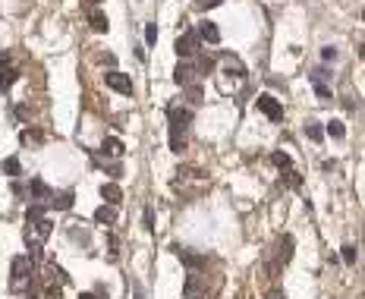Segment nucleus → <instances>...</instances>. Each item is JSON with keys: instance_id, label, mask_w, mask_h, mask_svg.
<instances>
[{"instance_id": "obj_1", "label": "nucleus", "mask_w": 365, "mask_h": 299, "mask_svg": "<svg viewBox=\"0 0 365 299\" xmlns=\"http://www.w3.org/2000/svg\"><path fill=\"white\" fill-rule=\"evenodd\" d=\"M167 123H170V151L180 154L186 148V129H189V123H192V111L189 107H170Z\"/></svg>"}, {"instance_id": "obj_2", "label": "nucleus", "mask_w": 365, "mask_h": 299, "mask_svg": "<svg viewBox=\"0 0 365 299\" xmlns=\"http://www.w3.org/2000/svg\"><path fill=\"white\" fill-rule=\"evenodd\" d=\"M51 230H54V224H51L48 218L26 221V246H29V252H41V246L48 243Z\"/></svg>"}, {"instance_id": "obj_3", "label": "nucleus", "mask_w": 365, "mask_h": 299, "mask_svg": "<svg viewBox=\"0 0 365 299\" xmlns=\"http://www.w3.org/2000/svg\"><path fill=\"white\" fill-rule=\"evenodd\" d=\"M32 280V258L29 255H16L10 261V290L13 293H22Z\"/></svg>"}, {"instance_id": "obj_4", "label": "nucleus", "mask_w": 365, "mask_h": 299, "mask_svg": "<svg viewBox=\"0 0 365 299\" xmlns=\"http://www.w3.org/2000/svg\"><path fill=\"white\" fill-rule=\"evenodd\" d=\"M255 107H258V111H262L268 120H274V123H280V120H284V107H280L277 98H271V94H262V98L255 101Z\"/></svg>"}, {"instance_id": "obj_5", "label": "nucleus", "mask_w": 365, "mask_h": 299, "mask_svg": "<svg viewBox=\"0 0 365 299\" xmlns=\"http://www.w3.org/2000/svg\"><path fill=\"white\" fill-rule=\"evenodd\" d=\"M195 51H198V35L192 29H186L176 38V57H195Z\"/></svg>"}, {"instance_id": "obj_6", "label": "nucleus", "mask_w": 365, "mask_h": 299, "mask_svg": "<svg viewBox=\"0 0 365 299\" xmlns=\"http://www.w3.org/2000/svg\"><path fill=\"white\" fill-rule=\"evenodd\" d=\"M104 82H107L113 91H120V94H133V79H129L126 73H116V69H110V73L104 76Z\"/></svg>"}, {"instance_id": "obj_7", "label": "nucleus", "mask_w": 365, "mask_h": 299, "mask_svg": "<svg viewBox=\"0 0 365 299\" xmlns=\"http://www.w3.org/2000/svg\"><path fill=\"white\" fill-rule=\"evenodd\" d=\"M29 195H32V202H44V205H48V198L54 195V189L44 183L41 176H35V179H29Z\"/></svg>"}, {"instance_id": "obj_8", "label": "nucleus", "mask_w": 365, "mask_h": 299, "mask_svg": "<svg viewBox=\"0 0 365 299\" xmlns=\"http://www.w3.org/2000/svg\"><path fill=\"white\" fill-rule=\"evenodd\" d=\"M186 299H205V277H198V271H189V277H186V286H183Z\"/></svg>"}, {"instance_id": "obj_9", "label": "nucleus", "mask_w": 365, "mask_h": 299, "mask_svg": "<svg viewBox=\"0 0 365 299\" xmlns=\"http://www.w3.org/2000/svg\"><path fill=\"white\" fill-rule=\"evenodd\" d=\"M195 76H198V69H195V63H180L173 69V82L176 85H195Z\"/></svg>"}, {"instance_id": "obj_10", "label": "nucleus", "mask_w": 365, "mask_h": 299, "mask_svg": "<svg viewBox=\"0 0 365 299\" xmlns=\"http://www.w3.org/2000/svg\"><path fill=\"white\" fill-rule=\"evenodd\" d=\"M170 252H173L176 258H180V261H183V265L189 268V271H198V268H205V255H192L189 249H180V246H170Z\"/></svg>"}, {"instance_id": "obj_11", "label": "nucleus", "mask_w": 365, "mask_h": 299, "mask_svg": "<svg viewBox=\"0 0 365 299\" xmlns=\"http://www.w3.org/2000/svg\"><path fill=\"white\" fill-rule=\"evenodd\" d=\"M195 35H198V41H208V44H217L220 41V29L214 26V22H198V29H195Z\"/></svg>"}, {"instance_id": "obj_12", "label": "nucleus", "mask_w": 365, "mask_h": 299, "mask_svg": "<svg viewBox=\"0 0 365 299\" xmlns=\"http://www.w3.org/2000/svg\"><path fill=\"white\" fill-rule=\"evenodd\" d=\"M293 246H296V243H293V236H290V233L280 236V243H277V265H280V268H284L287 261L293 258Z\"/></svg>"}, {"instance_id": "obj_13", "label": "nucleus", "mask_w": 365, "mask_h": 299, "mask_svg": "<svg viewBox=\"0 0 365 299\" xmlns=\"http://www.w3.org/2000/svg\"><path fill=\"white\" fill-rule=\"evenodd\" d=\"M116 214H120V211H116V205H110V202H107V205H101V208L95 211V224L110 227V224H116Z\"/></svg>"}, {"instance_id": "obj_14", "label": "nucleus", "mask_w": 365, "mask_h": 299, "mask_svg": "<svg viewBox=\"0 0 365 299\" xmlns=\"http://www.w3.org/2000/svg\"><path fill=\"white\" fill-rule=\"evenodd\" d=\"M223 69H227V73H233V76H246V66H242V60L239 57H233V54H223Z\"/></svg>"}, {"instance_id": "obj_15", "label": "nucleus", "mask_w": 365, "mask_h": 299, "mask_svg": "<svg viewBox=\"0 0 365 299\" xmlns=\"http://www.w3.org/2000/svg\"><path fill=\"white\" fill-rule=\"evenodd\" d=\"M101 198L110 202V205H116V202L123 198V189L116 186V183H104V186H101Z\"/></svg>"}, {"instance_id": "obj_16", "label": "nucleus", "mask_w": 365, "mask_h": 299, "mask_svg": "<svg viewBox=\"0 0 365 299\" xmlns=\"http://www.w3.org/2000/svg\"><path fill=\"white\" fill-rule=\"evenodd\" d=\"M48 208H57V211H66V208H73V192H60V195H51V198H48Z\"/></svg>"}, {"instance_id": "obj_17", "label": "nucleus", "mask_w": 365, "mask_h": 299, "mask_svg": "<svg viewBox=\"0 0 365 299\" xmlns=\"http://www.w3.org/2000/svg\"><path fill=\"white\" fill-rule=\"evenodd\" d=\"M88 22H91L95 32H107L110 29V22H107V16H104L101 10H88Z\"/></svg>"}, {"instance_id": "obj_18", "label": "nucleus", "mask_w": 365, "mask_h": 299, "mask_svg": "<svg viewBox=\"0 0 365 299\" xmlns=\"http://www.w3.org/2000/svg\"><path fill=\"white\" fill-rule=\"evenodd\" d=\"M104 154H107V158H120V154H123V142L120 139H104Z\"/></svg>"}, {"instance_id": "obj_19", "label": "nucleus", "mask_w": 365, "mask_h": 299, "mask_svg": "<svg viewBox=\"0 0 365 299\" xmlns=\"http://www.w3.org/2000/svg\"><path fill=\"white\" fill-rule=\"evenodd\" d=\"M19 139L26 142V145H29V142H32V145H41V142H44V133H41V129H22Z\"/></svg>"}, {"instance_id": "obj_20", "label": "nucleus", "mask_w": 365, "mask_h": 299, "mask_svg": "<svg viewBox=\"0 0 365 299\" xmlns=\"http://www.w3.org/2000/svg\"><path fill=\"white\" fill-rule=\"evenodd\" d=\"M44 211H48V205H44V202H32V205L26 208V221H38V218H44Z\"/></svg>"}, {"instance_id": "obj_21", "label": "nucleus", "mask_w": 365, "mask_h": 299, "mask_svg": "<svg viewBox=\"0 0 365 299\" xmlns=\"http://www.w3.org/2000/svg\"><path fill=\"white\" fill-rule=\"evenodd\" d=\"M305 136H309L312 142H321V139H324V129H321V123L309 120V123H305Z\"/></svg>"}, {"instance_id": "obj_22", "label": "nucleus", "mask_w": 365, "mask_h": 299, "mask_svg": "<svg viewBox=\"0 0 365 299\" xmlns=\"http://www.w3.org/2000/svg\"><path fill=\"white\" fill-rule=\"evenodd\" d=\"M19 79V73H16V69H0V88H13V82Z\"/></svg>"}, {"instance_id": "obj_23", "label": "nucleus", "mask_w": 365, "mask_h": 299, "mask_svg": "<svg viewBox=\"0 0 365 299\" xmlns=\"http://www.w3.org/2000/svg\"><path fill=\"white\" fill-rule=\"evenodd\" d=\"M4 173H7V176H19V173H22L19 158H7V161H4Z\"/></svg>"}, {"instance_id": "obj_24", "label": "nucleus", "mask_w": 365, "mask_h": 299, "mask_svg": "<svg viewBox=\"0 0 365 299\" xmlns=\"http://www.w3.org/2000/svg\"><path fill=\"white\" fill-rule=\"evenodd\" d=\"M340 258H343L346 265H356V261H359V252H356V246H343V249H340Z\"/></svg>"}, {"instance_id": "obj_25", "label": "nucleus", "mask_w": 365, "mask_h": 299, "mask_svg": "<svg viewBox=\"0 0 365 299\" xmlns=\"http://www.w3.org/2000/svg\"><path fill=\"white\" fill-rule=\"evenodd\" d=\"M271 161H274V164L280 167V170H287V167H293V161H290V154H287V151H274V154H271Z\"/></svg>"}, {"instance_id": "obj_26", "label": "nucleus", "mask_w": 365, "mask_h": 299, "mask_svg": "<svg viewBox=\"0 0 365 299\" xmlns=\"http://www.w3.org/2000/svg\"><path fill=\"white\" fill-rule=\"evenodd\" d=\"M327 133H331L334 139H343L346 136V126L340 123V120H331V123H327Z\"/></svg>"}, {"instance_id": "obj_27", "label": "nucleus", "mask_w": 365, "mask_h": 299, "mask_svg": "<svg viewBox=\"0 0 365 299\" xmlns=\"http://www.w3.org/2000/svg\"><path fill=\"white\" fill-rule=\"evenodd\" d=\"M195 69H198V73H211V69H214V60H211V57H198Z\"/></svg>"}, {"instance_id": "obj_28", "label": "nucleus", "mask_w": 365, "mask_h": 299, "mask_svg": "<svg viewBox=\"0 0 365 299\" xmlns=\"http://www.w3.org/2000/svg\"><path fill=\"white\" fill-rule=\"evenodd\" d=\"M284 176H287V186H293V189H299V173L293 170V167H287V173H284Z\"/></svg>"}, {"instance_id": "obj_29", "label": "nucleus", "mask_w": 365, "mask_h": 299, "mask_svg": "<svg viewBox=\"0 0 365 299\" xmlns=\"http://www.w3.org/2000/svg\"><path fill=\"white\" fill-rule=\"evenodd\" d=\"M315 94H318L321 101H327V98H331V88H327L324 82H315Z\"/></svg>"}, {"instance_id": "obj_30", "label": "nucleus", "mask_w": 365, "mask_h": 299, "mask_svg": "<svg viewBox=\"0 0 365 299\" xmlns=\"http://www.w3.org/2000/svg\"><path fill=\"white\" fill-rule=\"evenodd\" d=\"M186 91H189V101H192V104L202 101V88H198V85H186Z\"/></svg>"}, {"instance_id": "obj_31", "label": "nucleus", "mask_w": 365, "mask_h": 299, "mask_svg": "<svg viewBox=\"0 0 365 299\" xmlns=\"http://www.w3.org/2000/svg\"><path fill=\"white\" fill-rule=\"evenodd\" d=\"M145 41H148V44H155V41H158V29H155V22H151V26H145Z\"/></svg>"}, {"instance_id": "obj_32", "label": "nucleus", "mask_w": 365, "mask_h": 299, "mask_svg": "<svg viewBox=\"0 0 365 299\" xmlns=\"http://www.w3.org/2000/svg\"><path fill=\"white\" fill-rule=\"evenodd\" d=\"M321 57L327 60V63H334V60H337V47H324V51H321Z\"/></svg>"}, {"instance_id": "obj_33", "label": "nucleus", "mask_w": 365, "mask_h": 299, "mask_svg": "<svg viewBox=\"0 0 365 299\" xmlns=\"http://www.w3.org/2000/svg\"><path fill=\"white\" fill-rule=\"evenodd\" d=\"M217 4H220V0H195L198 10H211V7H217Z\"/></svg>"}, {"instance_id": "obj_34", "label": "nucleus", "mask_w": 365, "mask_h": 299, "mask_svg": "<svg viewBox=\"0 0 365 299\" xmlns=\"http://www.w3.org/2000/svg\"><path fill=\"white\" fill-rule=\"evenodd\" d=\"M145 227H148V230H155V211H151V208H145Z\"/></svg>"}, {"instance_id": "obj_35", "label": "nucleus", "mask_w": 365, "mask_h": 299, "mask_svg": "<svg viewBox=\"0 0 365 299\" xmlns=\"http://www.w3.org/2000/svg\"><path fill=\"white\" fill-rule=\"evenodd\" d=\"M48 299H63V293L57 290V286H48Z\"/></svg>"}, {"instance_id": "obj_36", "label": "nucleus", "mask_w": 365, "mask_h": 299, "mask_svg": "<svg viewBox=\"0 0 365 299\" xmlns=\"http://www.w3.org/2000/svg\"><path fill=\"white\" fill-rule=\"evenodd\" d=\"M95 4H98V0H82V7H85V10H95Z\"/></svg>"}, {"instance_id": "obj_37", "label": "nucleus", "mask_w": 365, "mask_h": 299, "mask_svg": "<svg viewBox=\"0 0 365 299\" xmlns=\"http://www.w3.org/2000/svg\"><path fill=\"white\" fill-rule=\"evenodd\" d=\"M268 299H287V296H284V293H271Z\"/></svg>"}, {"instance_id": "obj_38", "label": "nucleus", "mask_w": 365, "mask_h": 299, "mask_svg": "<svg viewBox=\"0 0 365 299\" xmlns=\"http://www.w3.org/2000/svg\"><path fill=\"white\" fill-rule=\"evenodd\" d=\"M7 60H10V57H7V54H0V66H4V63H7Z\"/></svg>"}, {"instance_id": "obj_39", "label": "nucleus", "mask_w": 365, "mask_h": 299, "mask_svg": "<svg viewBox=\"0 0 365 299\" xmlns=\"http://www.w3.org/2000/svg\"><path fill=\"white\" fill-rule=\"evenodd\" d=\"M79 299H95V296H91V293H82V296H79Z\"/></svg>"}, {"instance_id": "obj_40", "label": "nucleus", "mask_w": 365, "mask_h": 299, "mask_svg": "<svg viewBox=\"0 0 365 299\" xmlns=\"http://www.w3.org/2000/svg\"><path fill=\"white\" fill-rule=\"evenodd\" d=\"M19 299H32V296H19Z\"/></svg>"}]
</instances>
